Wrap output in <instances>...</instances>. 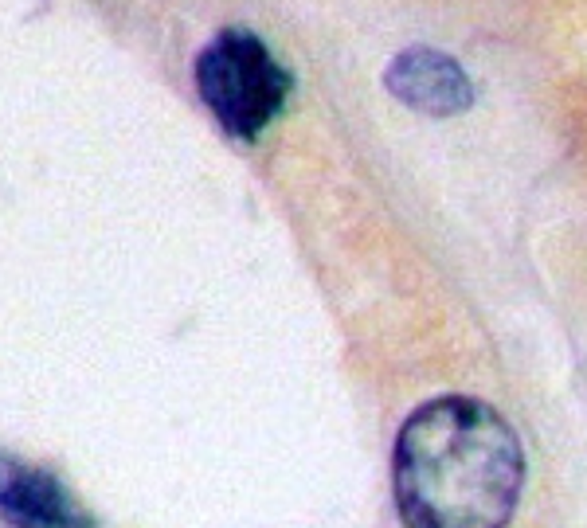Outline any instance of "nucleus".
<instances>
[{"instance_id": "obj_1", "label": "nucleus", "mask_w": 587, "mask_h": 528, "mask_svg": "<svg viewBox=\"0 0 587 528\" xmlns=\"http://www.w3.org/2000/svg\"><path fill=\"white\" fill-rule=\"evenodd\" d=\"M391 482L408 528H509L525 485V451L490 403L439 395L400 427Z\"/></svg>"}, {"instance_id": "obj_2", "label": "nucleus", "mask_w": 587, "mask_h": 528, "mask_svg": "<svg viewBox=\"0 0 587 528\" xmlns=\"http://www.w3.org/2000/svg\"><path fill=\"white\" fill-rule=\"evenodd\" d=\"M196 90L231 137L251 141L278 117L290 75L247 28H224L196 59Z\"/></svg>"}, {"instance_id": "obj_3", "label": "nucleus", "mask_w": 587, "mask_h": 528, "mask_svg": "<svg viewBox=\"0 0 587 528\" xmlns=\"http://www.w3.org/2000/svg\"><path fill=\"white\" fill-rule=\"evenodd\" d=\"M0 521L8 528H98L56 473L0 451Z\"/></svg>"}, {"instance_id": "obj_4", "label": "nucleus", "mask_w": 587, "mask_h": 528, "mask_svg": "<svg viewBox=\"0 0 587 528\" xmlns=\"http://www.w3.org/2000/svg\"><path fill=\"white\" fill-rule=\"evenodd\" d=\"M388 90L403 106L420 110L427 117H450L474 106V83L450 56L435 47H408L391 59L384 75Z\"/></svg>"}]
</instances>
